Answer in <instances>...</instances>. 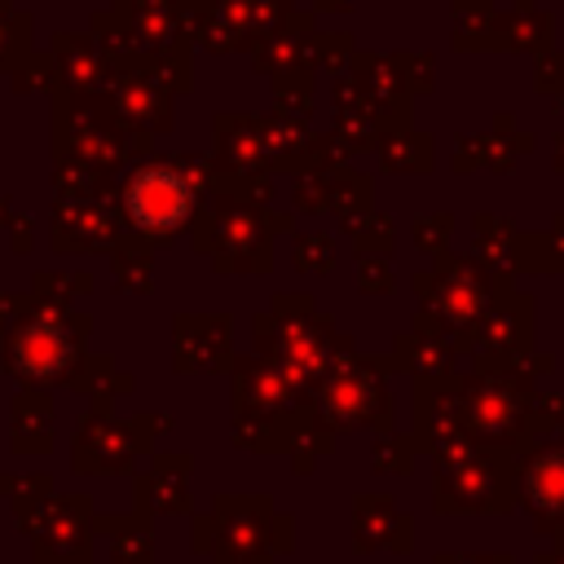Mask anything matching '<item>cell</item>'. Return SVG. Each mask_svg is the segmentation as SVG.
Here are the masks:
<instances>
[{
	"mask_svg": "<svg viewBox=\"0 0 564 564\" xmlns=\"http://www.w3.org/2000/svg\"><path fill=\"white\" fill-rule=\"evenodd\" d=\"M189 207H194L189 181L172 167H145L128 185V216L145 234H167V229L185 225Z\"/></svg>",
	"mask_w": 564,
	"mask_h": 564,
	"instance_id": "6da1fadb",
	"label": "cell"
}]
</instances>
